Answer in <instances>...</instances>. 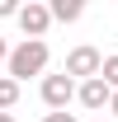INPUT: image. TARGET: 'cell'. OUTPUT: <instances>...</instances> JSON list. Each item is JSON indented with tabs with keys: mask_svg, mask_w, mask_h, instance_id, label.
<instances>
[{
	"mask_svg": "<svg viewBox=\"0 0 118 122\" xmlns=\"http://www.w3.org/2000/svg\"><path fill=\"white\" fill-rule=\"evenodd\" d=\"M5 71H10V80H19V85H24L29 75H43V71H47V42L24 38V42L10 52V66H5Z\"/></svg>",
	"mask_w": 118,
	"mask_h": 122,
	"instance_id": "obj_1",
	"label": "cell"
},
{
	"mask_svg": "<svg viewBox=\"0 0 118 122\" xmlns=\"http://www.w3.org/2000/svg\"><path fill=\"white\" fill-rule=\"evenodd\" d=\"M99 71H104V52H99V47L80 42V47H71V52H66V75H71L76 85H85V80H94Z\"/></svg>",
	"mask_w": 118,
	"mask_h": 122,
	"instance_id": "obj_2",
	"label": "cell"
},
{
	"mask_svg": "<svg viewBox=\"0 0 118 122\" xmlns=\"http://www.w3.org/2000/svg\"><path fill=\"white\" fill-rule=\"evenodd\" d=\"M71 99H80V85H76L66 71H61V75H43V103L52 108V113H66Z\"/></svg>",
	"mask_w": 118,
	"mask_h": 122,
	"instance_id": "obj_3",
	"label": "cell"
},
{
	"mask_svg": "<svg viewBox=\"0 0 118 122\" xmlns=\"http://www.w3.org/2000/svg\"><path fill=\"white\" fill-rule=\"evenodd\" d=\"M47 24H52V5H43V0H29V5L19 10V28H24V38H38V42H43Z\"/></svg>",
	"mask_w": 118,
	"mask_h": 122,
	"instance_id": "obj_4",
	"label": "cell"
},
{
	"mask_svg": "<svg viewBox=\"0 0 118 122\" xmlns=\"http://www.w3.org/2000/svg\"><path fill=\"white\" fill-rule=\"evenodd\" d=\"M80 108H90V113H104V108L113 103V89L104 85V75H94V80H85L80 85V99H76Z\"/></svg>",
	"mask_w": 118,
	"mask_h": 122,
	"instance_id": "obj_5",
	"label": "cell"
},
{
	"mask_svg": "<svg viewBox=\"0 0 118 122\" xmlns=\"http://www.w3.org/2000/svg\"><path fill=\"white\" fill-rule=\"evenodd\" d=\"M80 14H85L80 0H52V19H57V24H76Z\"/></svg>",
	"mask_w": 118,
	"mask_h": 122,
	"instance_id": "obj_6",
	"label": "cell"
},
{
	"mask_svg": "<svg viewBox=\"0 0 118 122\" xmlns=\"http://www.w3.org/2000/svg\"><path fill=\"white\" fill-rule=\"evenodd\" d=\"M14 103H19V80H10V75H0V113H10Z\"/></svg>",
	"mask_w": 118,
	"mask_h": 122,
	"instance_id": "obj_7",
	"label": "cell"
},
{
	"mask_svg": "<svg viewBox=\"0 0 118 122\" xmlns=\"http://www.w3.org/2000/svg\"><path fill=\"white\" fill-rule=\"evenodd\" d=\"M99 75H104V85L118 94V52H113V56H104V71H99Z\"/></svg>",
	"mask_w": 118,
	"mask_h": 122,
	"instance_id": "obj_8",
	"label": "cell"
},
{
	"mask_svg": "<svg viewBox=\"0 0 118 122\" xmlns=\"http://www.w3.org/2000/svg\"><path fill=\"white\" fill-rule=\"evenodd\" d=\"M19 10H24V5H19V0H0V19H10V14L19 19Z\"/></svg>",
	"mask_w": 118,
	"mask_h": 122,
	"instance_id": "obj_9",
	"label": "cell"
},
{
	"mask_svg": "<svg viewBox=\"0 0 118 122\" xmlns=\"http://www.w3.org/2000/svg\"><path fill=\"white\" fill-rule=\"evenodd\" d=\"M43 122H76V113H47Z\"/></svg>",
	"mask_w": 118,
	"mask_h": 122,
	"instance_id": "obj_10",
	"label": "cell"
},
{
	"mask_svg": "<svg viewBox=\"0 0 118 122\" xmlns=\"http://www.w3.org/2000/svg\"><path fill=\"white\" fill-rule=\"evenodd\" d=\"M10 52H14V47H10L5 38H0V61H5V66H10Z\"/></svg>",
	"mask_w": 118,
	"mask_h": 122,
	"instance_id": "obj_11",
	"label": "cell"
},
{
	"mask_svg": "<svg viewBox=\"0 0 118 122\" xmlns=\"http://www.w3.org/2000/svg\"><path fill=\"white\" fill-rule=\"evenodd\" d=\"M0 122H19V117H14V113H0Z\"/></svg>",
	"mask_w": 118,
	"mask_h": 122,
	"instance_id": "obj_12",
	"label": "cell"
},
{
	"mask_svg": "<svg viewBox=\"0 0 118 122\" xmlns=\"http://www.w3.org/2000/svg\"><path fill=\"white\" fill-rule=\"evenodd\" d=\"M109 113H113V117H118V94H113V103H109Z\"/></svg>",
	"mask_w": 118,
	"mask_h": 122,
	"instance_id": "obj_13",
	"label": "cell"
},
{
	"mask_svg": "<svg viewBox=\"0 0 118 122\" xmlns=\"http://www.w3.org/2000/svg\"><path fill=\"white\" fill-rule=\"evenodd\" d=\"M90 122H104V117H90Z\"/></svg>",
	"mask_w": 118,
	"mask_h": 122,
	"instance_id": "obj_14",
	"label": "cell"
}]
</instances>
